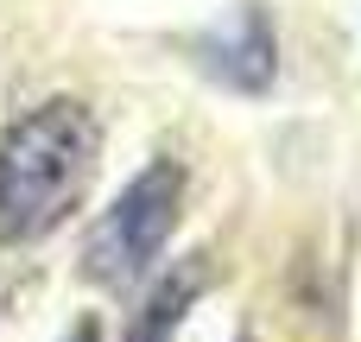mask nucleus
<instances>
[{
  "label": "nucleus",
  "mask_w": 361,
  "mask_h": 342,
  "mask_svg": "<svg viewBox=\"0 0 361 342\" xmlns=\"http://www.w3.org/2000/svg\"><path fill=\"white\" fill-rule=\"evenodd\" d=\"M203 286H209V254L171 260V273H159L152 292L140 298V311H133V324H127V342H178L190 305L203 298Z\"/></svg>",
  "instance_id": "20e7f679"
},
{
  "label": "nucleus",
  "mask_w": 361,
  "mask_h": 342,
  "mask_svg": "<svg viewBox=\"0 0 361 342\" xmlns=\"http://www.w3.org/2000/svg\"><path fill=\"white\" fill-rule=\"evenodd\" d=\"M178 216H184V165L178 159L140 165L121 184V197L89 222V235H82V279L102 286V292L140 286L159 267V254L171 248Z\"/></svg>",
  "instance_id": "f03ea898"
},
{
  "label": "nucleus",
  "mask_w": 361,
  "mask_h": 342,
  "mask_svg": "<svg viewBox=\"0 0 361 342\" xmlns=\"http://www.w3.org/2000/svg\"><path fill=\"white\" fill-rule=\"evenodd\" d=\"M190 57L209 83H222L235 95H267L279 76V32L260 0H241L228 19H216L209 32L190 38Z\"/></svg>",
  "instance_id": "7ed1b4c3"
},
{
  "label": "nucleus",
  "mask_w": 361,
  "mask_h": 342,
  "mask_svg": "<svg viewBox=\"0 0 361 342\" xmlns=\"http://www.w3.org/2000/svg\"><path fill=\"white\" fill-rule=\"evenodd\" d=\"M63 342H102V317H82V324H76Z\"/></svg>",
  "instance_id": "39448f33"
},
{
  "label": "nucleus",
  "mask_w": 361,
  "mask_h": 342,
  "mask_svg": "<svg viewBox=\"0 0 361 342\" xmlns=\"http://www.w3.org/2000/svg\"><path fill=\"white\" fill-rule=\"evenodd\" d=\"M102 165V121L82 95H44L0 133V241L32 248L70 222Z\"/></svg>",
  "instance_id": "f257e3e1"
}]
</instances>
